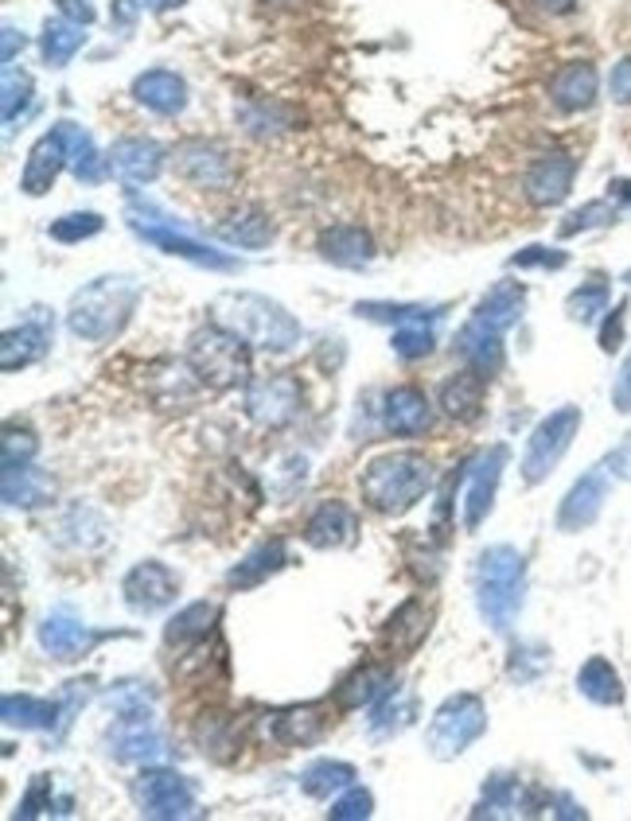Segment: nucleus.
I'll return each mask as SVG.
<instances>
[{"mask_svg": "<svg viewBox=\"0 0 631 821\" xmlns=\"http://www.w3.org/2000/svg\"><path fill=\"white\" fill-rule=\"evenodd\" d=\"M359 491L371 511L402 518L433 491V467L417 452H390L366 464V471L359 475Z\"/></svg>", "mask_w": 631, "mask_h": 821, "instance_id": "f257e3e1", "label": "nucleus"}, {"mask_svg": "<svg viewBox=\"0 0 631 821\" xmlns=\"http://www.w3.org/2000/svg\"><path fill=\"white\" fill-rule=\"evenodd\" d=\"M476 608L492 630H511L526 596V557L511 546H492L476 557Z\"/></svg>", "mask_w": 631, "mask_h": 821, "instance_id": "f03ea898", "label": "nucleus"}, {"mask_svg": "<svg viewBox=\"0 0 631 821\" xmlns=\"http://www.w3.org/2000/svg\"><path fill=\"white\" fill-rule=\"evenodd\" d=\"M219 323L230 331H239L246 343L257 347H274L289 351L301 339V323L281 308V304L266 301V296H250V293H230L219 301Z\"/></svg>", "mask_w": 631, "mask_h": 821, "instance_id": "7ed1b4c3", "label": "nucleus"}, {"mask_svg": "<svg viewBox=\"0 0 631 821\" xmlns=\"http://www.w3.org/2000/svg\"><path fill=\"white\" fill-rule=\"evenodd\" d=\"M133 304H137V284L129 277H101L74 296L66 323L78 339H110L125 328Z\"/></svg>", "mask_w": 631, "mask_h": 821, "instance_id": "20e7f679", "label": "nucleus"}, {"mask_svg": "<svg viewBox=\"0 0 631 821\" xmlns=\"http://www.w3.org/2000/svg\"><path fill=\"white\" fill-rule=\"evenodd\" d=\"M487 732V709L476 694H452L449 701L433 712L429 721V751L437 759H457L464 756L472 744Z\"/></svg>", "mask_w": 631, "mask_h": 821, "instance_id": "39448f33", "label": "nucleus"}, {"mask_svg": "<svg viewBox=\"0 0 631 821\" xmlns=\"http://www.w3.org/2000/svg\"><path fill=\"white\" fill-rule=\"evenodd\" d=\"M192 370L199 375V382L215 385V390H227V385H239L242 378L250 375V355L246 343H242L239 331H222V328H207L192 339Z\"/></svg>", "mask_w": 631, "mask_h": 821, "instance_id": "423d86ee", "label": "nucleus"}, {"mask_svg": "<svg viewBox=\"0 0 631 821\" xmlns=\"http://www.w3.org/2000/svg\"><path fill=\"white\" fill-rule=\"evenodd\" d=\"M577 429H581V409H577V405H566V409L549 413L538 429L531 432V440H526V452H522V479H526V483H542V479L561 464V456H566L569 444H573Z\"/></svg>", "mask_w": 631, "mask_h": 821, "instance_id": "0eeeda50", "label": "nucleus"}, {"mask_svg": "<svg viewBox=\"0 0 631 821\" xmlns=\"http://www.w3.org/2000/svg\"><path fill=\"white\" fill-rule=\"evenodd\" d=\"M106 751L118 763H156L168 756V739L156 728L153 709H125L113 712V724L106 728Z\"/></svg>", "mask_w": 631, "mask_h": 821, "instance_id": "6e6552de", "label": "nucleus"}, {"mask_svg": "<svg viewBox=\"0 0 631 821\" xmlns=\"http://www.w3.org/2000/svg\"><path fill=\"white\" fill-rule=\"evenodd\" d=\"M137 806L145 818L156 821H175V818H192L195 813V786L180 775V771H165V767H148L141 771V779L133 783Z\"/></svg>", "mask_w": 631, "mask_h": 821, "instance_id": "1a4fd4ad", "label": "nucleus"}, {"mask_svg": "<svg viewBox=\"0 0 631 821\" xmlns=\"http://www.w3.org/2000/svg\"><path fill=\"white\" fill-rule=\"evenodd\" d=\"M121 592H125V603L137 615H156L175 600V592H180V576H175L165 561H141V565H133L125 573Z\"/></svg>", "mask_w": 631, "mask_h": 821, "instance_id": "9d476101", "label": "nucleus"}, {"mask_svg": "<svg viewBox=\"0 0 631 821\" xmlns=\"http://www.w3.org/2000/svg\"><path fill=\"white\" fill-rule=\"evenodd\" d=\"M106 639V630H94L83 615H74L71 608H59L39 623V647L56 662H74V658L90 654L94 642Z\"/></svg>", "mask_w": 631, "mask_h": 821, "instance_id": "9b49d317", "label": "nucleus"}, {"mask_svg": "<svg viewBox=\"0 0 631 821\" xmlns=\"http://www.w3.org/2000/svg\"><path fill=\"white\" fill-rule=\"evenodd\" d=\"M507 467V448L495 444L487 448L476 464L468 467V487H464V529H480L487 522V514L495 511V491L503 479Z\"/></svg>", "mask_w": 631, "mask_h": 821, "instance_id": "f8f14e48", "label": "nucleus"}, {"mask_svg": "<svg viewBox=\"0 0 631 821\" xmlns=\"http://www.w3.org/2000/svg\"><path fill=\"white\" fill-rule=\"evenodd\" d=\"M296 405H301V390H296L293 378H284V375L257 378V382H250V390H246V413L257 420V425H266V429H281V425H289Z\"/></svg>", "mask_w": 631, "mask_h": 821, "instance_id": "ddd939ff", "label": "nucleus"}, {"mask_svg": "<svg viewBox=\"0 0 631 821\" xmlns=\"http://www.w3.org/2000/svg\"><path fill=\"white\" fill-rule=\"evenodd\" d=\"M604 499H608V475L604 467H593L588 475H581L569 494L558 506V529L561 534H577V529H588L604 511Z\"/></svg>", "mask_w": 631, "mask_h": 821, "instance_id": "4468645a", "label": "nucleus"}, {"mask_svg": "<svg viewBox=\"0 0 631 821\" xmlns=\"http://www.w3.org/2000/svg\"><path fill=\"white\" fill-rule=\"evenodd\" d=\"M573 175H577L573 156L566 152L542 156L538 164L526 172V199H531L534 207H558L569 195V187H573Z\"/></svg>", "mask_w": 631, "mask_h": 821, "instance_id": "2eb2a0df", "label": "nucleus"}, {"mask_svg": "<svg viewBox=\"0 0 631 821\" xmlns=\"http://www.w3.org/2000/svg\"><path fill=\"white\" fill-rule=\"evenodd\" d=\"M355 538H359V522L348 502H336V499L324 502V506H316L312 518L304 522V541H308L312 549H343Z\"/></svg>", "mask_w": 631, "mask_h": 821, "instance_id": "dca6fc26", "label": "nucleus"}, {"mask_svg": "<svg viewBox=\"0 0 631 821\" xmlns=\"http://www.w3.org/2000/svg\"><path fill=\"white\" fill-rule=\"evenodd\" d=\"M175 168L183 180H192L195 187H227L230 183V160L222 148L207 145V140H187L175 148Z\"/></svg>", "mask_w": 631, "mask_h": 821, "instance_id": "f3484780", "label": "nucleus"}, {"mask_svg": "<svg viewBox=\"0 0 631 821\" xmlns=\"http://www.w3.org/2000/svg\"><path fill=\"white\" fill-rule=\"evenodd\" d=\"M106 164H110V172L121 175L125 183H153L156 175H160V164H165V148L156 145V140H145V137H125L113 145Z\"/></svg>", "mask_w": 631, "mask_h": 821, "instance_id": "a211bd4d", "label": "nucleus"}, {"mask_svg": "<svg viewBox=\"0 0 631 821\" xmlns=\"http://www.w3.org/2000/svg\"><path fill=\"white\" fill-rule=\"evenodd\" d=\"M519 813H538V798H534L514 775L487 779L472 818H519Z\"/></svg>", "mask_w": 631, "mask_h": 821, "instance_id": "6ab92c4d", "label": "nucleus"}, {"mask_svg": "<svg viewBox=\"0 0 631 821\" xmlns=\"http://www.w3.org/2000/svg\"><path fill=\"white\" fill-rule=\"evenodd\" d=\"M266 732L281 748H304L328 732V716L320 704H296V709L274 712V724H266Z\"/></svg>", "mask_w": 631, "mask_h": 821, "instance_id": "aec40b11", "label": "nucleus"}, {"mask_svg": "<svg viewBox=\"0 0 631 821\" xmlns=\"http://www.w3.org/2000/svg\"><path fill=\"white\" fill-rule=\"evenodd\" d=\"M284 565H289V549H284L281 538H269V541H262V546L250 549L246 557H242L239 565L230 568V573H227V588H234V592H246V588L266 585L269 576H277Z\"/></svg>", "mask_w": 631, "mask_h": 821, "instance_id": "412c9836", "label": "nucleus"}, {"mask_svg": "<svg viewBox=\"0 0 631 821\" xmlns=\"http://www.w3.org/2000/svg\"><path fill=\"white\" fill-rule=\"evenodd\" d=\"M429 620H433V608L429 603H421V600H405L398 612L386 620V630H383V639H386V650H390L393 658H405L413 654V650L421 647V639L429 635Z\"/></svg>", "mask_w": 631, "mask_h": 821, "instance_id": "4be33fe9", "label": "nucleus"}, {"mask_svg": "<svg viewBox=\"0 0 631 821\" xmlns=\"http://www.w3.org/2000/svg\"><path fill=\"white\" fill-rule=\"evenodd\" d=\"M383 420L393 437H421V432L429 429L433 409H429V402H425V393L413 390V385H402V390L386 393Z\"/></svg>", "mask_w": 631, "mask_h": 821, "instance_id": "5701e85b", "label": "nucleus"}, {"mask_svg": "<svg viewBox=\"0 0 631 821\" xmlns=\"http://www.w3.org/2000/svg\"><path fill=\"white\" fill-rule=\"evenodd\" d=\"M71 160V145H66V133L63 128H56V133H47V137H39V145L32 148L28 164H24V192L28 195H44L51 183H56L59 168Z\"/></svg>", "mask_w": 631, "mask_h": 821, "instance_id": "b1692460", "label": "nucleus"}, {"mask_svg": "<svg viewBox=\"0 0 631 821\" xmlns=\"http://www.w3.org/2000/svg\"><path fill=\"white\" fill-rule=\"evenodd\" d=\"M0 712H4V724L9 728H47L63 736V712H59V697L47 701V697H32V694H9L0 701Z\"/></svg>", "mask_w": 631, "mask_h": 821, "instance_id": "393cba45", "label": "nucleus"}, {"mask_svg": "<svg viewBox=\"0 0 631 821\" xmlns=\"http://www.w3.org/2000/svg\"><path fill=\"white\" fill-rule=\"evenodd\" d=\"M522 301H526V289H522L519 281L495 284L492 293H487L484 301H480L476 316H472V328L499 335V331H507V328H511V323L522 316Z\"/></svg>", "mask_w": 631, "mask_h": 821, "instance_id": "a878e982", "label": "nucleus"}, {"mask_svg": "<svg viewBox=\"0 0 631 821\" xmlns=\"http://www.w3.org/2000/svg\"><path fill=\"white\" fill-rule=\"evenodd\" d=\"M56 494V483L51 475H44L32 464H16L4 467V502L9 506H20V511H36V506H47Z\"/></svg>", "mask_w": 631, "mask_h": 821, "instance_id": "bb28decb", "label": "nucleus"}, {"mask_svg": "<svg viewBox=\"0 0 631 821\" xmlns=\"http://www.w3.org/2000/svg\"><path fill=\"white\" fill-rule=\"evenodd\" d=\"M549 94H554V106L566 113H581L588 110L596 101V66L593 63H569L558 71V78H554V86H549Z\"/></svg>", "mask_w": 631, "mask_h": 821, "instance_id": "cd10ccee", "label": "nucleus"}, {"mask_svg": "<svg viewBox=\"0 0 631 821\" xmlns=\"http://www.w3.org/2000/svg\"><path fill=\"white\" fill-rule=\"evenodd\" d=\"M133 94H137V101H145L148 110L165 113V118H172V113H180L183 106H187V86H183V78L172 71L141 74L137 83H133Z\"/></svg>", "mask_w": 631, "mask_h": 821, "instance_id": "c85d7f7f", "label": "nucleus"}, {"mask_svg": "<svg viewBox=\"0 0 631 821\" xmlns=\"http://www.w3.org/2000/svg\"><path fill=\"white\" fill-rule=\"evenodd\" d=\"M320 254L328 257L331 265L359 269V265H366L371 257H375V242H371V234L359 226H331V230H324V237H320Z\"/></svg>", "mask_w": 631, "mask_h": 821, "instance_id": "c756f323", "label": "nucleus"}, {"mask_svg": "<svg viewBox=\"0 0 631 821\" xmlns=\"http://www.w3.org/2000/svg\"><path fill=\"white\" fill-rule=\"evenodd\" d=\"M386 689H393L390 670H386V666H359L355 674L343 677V685H339V694H336V704H339V709H363V704H375Z\"/></svg>", "mask_w": 631, "mask_h": 821, "instance_id": "7c9ffc66", "label": "nucleus"}, {"mask_svg": "<svg viewBox=\"0 0 631 821\" xmlns=\"http://www.w3.org/2000/svg\"><path fill=\"white\" fill-rule=\"evenodd\" d=\"M440 405L457 420H472L484 405V375L480 370H460L457 378L440 385Z\"/></svg>", "mask_w": 631, "mask_h": 821, "instance_id": "2f4dec72", "label": "nucleus"}, {"mask_svg": "<svg viewBox=\"0 0 631 821\" xmlns=\"http://www.w3.org/2000/svg\"><path fill=\"white\" fill-rule=\"evenodd\" d=\"M577 689L593 704H623V682L608 658H588L577 674Z\"/></svg>", "mask_w": 631, "mask_h": 821, "instance_id": "473e14b6", "label": "nucleus"}, {"mask_svg": "<svg viewBox=\"0 0 631 821\" xmlns=\"http://www.w3.org/2000/svg\"><path fill=\"white\" fill-rule=\"evenodd\" d=\"M351 783H355V767L343 759H316L301 771V791L308 798H331L348 791Z\"/></svg>", "mask_w": 631, "mask_h": 821, "instance_id": "72a5a7b5", "label": "nucleus"}, {"mask_svg": "<svg viewBox=\"0 0 631 821\" xmlns=\"http://www.w3.org/2000/svg\"><path fill=\"white\" fill-rule=\"evenodd\" d=\"M215 620H219V608H215V603H207V600L187 603V608L175 612L172 623L165 627V642L168 647H183V642L207 639V630L215 627Z\"/></svg>", "mask_w": 631, "mask_h": 821, "instance_id": "f704fd0d", "label": "nucleus"}, {"mask_svg": "<svg viewBox=\"0 0 631 821\" xmlns=\"http://www.w3.org/2000/svg\"><path fill=\"white\" fill-rule=\"evenodd\" d=\"M410 721H413V697L402 694L398 685L386 689V694L371 704V736H375V739L398 736V732H402Z\"/></svg>", "mask_w": 631, "mask_h": 821, "instance_id": "c9c22d12", "label": "nucleus"}, {"mask_svg": "<svg viewBox=\"0 0 631 821\" xmlns=\"http://www.w3.org/2000/svg\"><path fill=\"white\" fill-rule=\"evenodd\" d=\"M137 230L141 234L148 237V242H156L160 249H168V254H180V257H192V261H199V265H210V269H230V257H222L219 249H207V246H199V242H192V237H183V234H175V230H156V226H141L137 222Z\"/></svg>", "mask_w": 631, "mask_h": 821, "instance_id": "e433bc0d", "label": "nucleus"}, {"mask_svg": "<svg viewBox=\"0 0 631 821\" xmlns=\"http://www.w3.org/2000/svg\"><path fill=\"white\" fill-rule=\"evenodd\" d=\"M47 351V331L44 328H20L4 335V370L16 366H32Z\"/></svg>", "mask_w": 631, "mask_h": 821, "instance_id": "4c0bfd02", "label": "nucleus"}, {"mask_svg": "<svg viewBox=\"0 0 631 821\" xmlns=\"http://www.w3.org/2000/svg\"><path fill=\"white\" fill-rule=\"evenodd\" d=\"M219 234L227 237V242H234V246L257 249L274 237V226H269V219L262 210H242V215H234V222H227Z\"/></svg>", "mask_w": 631, "mask_h": 821, "instance_id": "58836bf2", "label": "nucleus"}, {"mask_svg": "<svg viewBox=\"0 0 631 821\" xmlns=\"http://www.w3.org/2000/svg\"><path fill=\"white\" fill-rule=\"evenodd\" d=\"M83 47V28L74 24V20H56V24H47L44 32V56L51 66H63L66 59L74 56Z\"/></svg>", "mask_w": 631, "mask_h": 821, "instance_id": "ea45409f", "label": "nucleus"}, {"mask_svg": "<svg viewBox=\"0 0 631 821\" xmlns=\"http://www.w3.org/2000/svg\"><path fill=\"white\" fill-rule=\"evenodd\" d=\"M51 806H59V813H71V798H59L56 802V783L51 775H36L28 786V794L20 798V818H39V813H51Z\"/></svg>", "mask_w": 631, "mask_h": 821, "instance_id": "a19ab883", "label": "nucleus"}, {"mask_svg": "<svg viewBox=\"0 0 631 821\" xmlns=\"http://www.w3.org/2000/svg\"><path fill=\"white\" fill-rule=\"evenodd\" d=\"M371 813H375V794L366 791V786L351 783L348 791H343L336 802H331L328 818H336V821H359V818H371Z\"/></svg>", "mask_w": 631, "mask_h": 821, "instance_id": "79ce46f5", "label": "nucleus"}, {"mask_svg": "<svg viewBox=\"0 0 631 821\" xmlns=\"http://www.w3.org/2000/svg\"><path fill=\"white\" fill-rule=\"evenodd\" d=\"M604 308H608V284H604V281L581 284V289L569 296V316H573V320H581V323L596 320Z\"/></svg>", "mask_w": 631, "mask_h": 821, "instance_id": "37998d69", "label": "nucleus"}, {"mask_svg": "<svg viewBox=\"0 0 631 821\" xmlns=\"http://www.w3.org/2000/svg\"><path fill=\"white\" fill-rule=\"evenodd\" d=\"M39 452V440L32 437L28 429H4V467H16V464H32Z\"/></svg>", "mask_w": 631, "mask_h": 821, "instance_id": "c03bdc74", "label": "nucleus"}, {"mask_svg": "<svg viewBox=\"0 0 631 821\" xmlns=\"http://www.w3.org/2000/svg\"><path fill=\"white\" fill-rule=\"evenodd\" d=\"M98 230H101V219L94 210H86V215H63V219L51 226V237H59V242H83V237L98 234Z\"/></svg>", "mask_w": 631, "mask_h": 821, "instance_id": "a18cd8bd", "label": "nucleus"}, {"mask_svg": "<svg viewBox=\"0 0 631 821\" xmlns=\"http://www.w3.org/2000/svg\"><path fill=\"white\" fill-rule=\"evenodd\" d=\"M616 210L608 207V203H588V207L573 210L569 215V222H561V234H577V230H588V226H604V222H612Z\"/></svg>", "mask_w": 631, "mask_h": 821, "instance_id": "49530a36", "label": "nucleus"}, {"mask_svg": "<svg viewBox=\"0 0 631 821\" xmlns=\"http://www.w3.org/2000/svg\"><path fill=\"white\" fill-rule=\"evenodd\" d=\"M393 351L402 358H425L433 351V335L425 328H402L393 335Z\"/></svg>", "mask_w": 631, "mask_h": 821, "instance_id": "de8ad7c7", "label": "nucleus"}, {"mask_svg": "<svg viewBox=\"0 0 631 821\" xmlns=\"http://www.w3.org/2000/svg\"><path fill=\"white\" fill-rule=\"evenodd\" d=\"M514 269H531V265H538V269H561L566 265V254H558V249H546V246H531L526 254L511 257Z\"/></svg>", "mask_w": 631, "mask_h": 821, "instance_id": "09e8293b", "label": "nucleus"}, {"mask_svg": "<svg viewBox=\"0 0 631 821\" xmlns=\"http://www.w3.org/2000/svg\"><path fill=\"white\" fill-rule=\"evenodd\" d=\"M612 405L620 413H631V355H628V363L620 366V378H616V385H612Z\"/></svg>", "mask_w": 631, "mask_h": 821, "instance_id": "8fccbe9b", "label": "nucleus"}, {"mask_svg": "<svg viewBox=\"0 0 631 821\" xmlns=\"http://www.w3.org/2000/svg\"><path fill=\"white\" fill-rule=\"evenodd\" d=\"M608 86H612V98L628 106V101H631V59L616 63V71H612V78H608Z\"/></svg>", "mask_w": 631, "mask_h": 821, "instance_id": "3c124183", "label": "nucleus"}, {"mask_svg": "<svg viewBox=\"0 0 631 821\" xmlns=\"http://www.w3.org/2000/svg\"><path fill=\"white\" fill-rule=\"evenodd\" d=\"M620 339H623V304L612 311V316H608V323H604V331H600V347H604V351H616V347H620Z\"/></svg>", "mask_w": 631, "mask_h": 821, "instance_id": "603ef678", "label": "nucleus"}, {"mask_svg": "<svg viewBox=\"0 0 631 821\" xmlns=\"http://www.w3.org/2000/svg\"><path fill=\"white\" fill-rule=\"evenodd\" d=\"M608 467H612L616 475H628V479H631V437H628V444H623V448H616L612 459H608Z\"/></svg>", "mask_w": 631, "mask_h": 821, "instance_id": "864d4df0", "label": "nucleus"}, {"mask_svg": "<svg viewBox=\"0 0 631 821\" xmlns=\"http://www.w3.org/2000/svg\"><path fill=\"white\" fill-rule=\"evenodd\" d=\"M558 806H561L558 818H588L585 806H577L573 798H569V794H558Z\"/></svg>", "mask_w": 631, "mask_h": 821, "instance_id": "5fc2aeb1", "label": "nucleus"}, {"mask_svg": "<svg viewBox=\"0 0 631 821\" xmlns=\"http://www.w3.org/2000/svg\"><path fill=\"white\" fill-rule=\"evenodd\" d=\"M538 4H542L546 12H554V16H561V12L573 9V0H538Z\"/></svg>", "mask_w": 631, "mask_h": 821, "instance_id": "6e6d98bb", "label": "nucleus"}, {"mask_svg": "<svg viewBox=\"0 0 631 821\" xmlns=\"http://www.w3.org/2000/svg\"><path fill=\"white\" fill-rule=\"evenodd\" d=\"M612 195H616V199H623V203H631V180H616Z\"/></svg>", "mask_w": 631, "mask_h": 821, "instance_id": "4d7b16f0", "label": "nucleus"}]
</instances>
